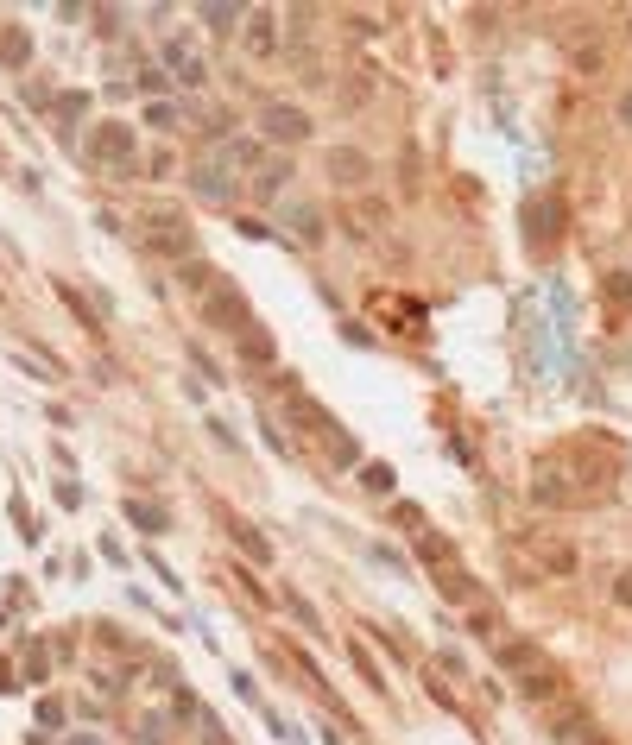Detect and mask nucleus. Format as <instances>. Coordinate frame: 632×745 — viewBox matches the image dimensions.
<instances>
[{"mask_svg":"<svg viewBox=\"0 0 632 745\" xmlns=\"http://www.w3.org/2000/svg\"><path fill=\"white\" fill-rule=\"evenodd\" d=\"M614 600H620V607H632V575H620V581H614Z\"/></svg>","mask_w":632,"mask_h":745,"instance_id":"20","label":"nucleus"},{"mask_svg":"<svg viewBox=\"0 0 632 745\" xmlns=\"http://www.w3.org/2000/svg\"><path fill=\"white\" fill-rule=\"evenodd\" d=\"M203 316L215 322V329H234V335H247V297L228 285V278H215L209 285V304H203Z\"/></svg>","mask_w":632,"mask_h":745,"instance_id":"5","label":"nucleus"},{"mask_svg":"<svg viewBox=\"0 0 632 745\" xmlns=\"http://www.w3.org/2000/svg\"><path fill=\"white\" fill-rule=\"evenodd\" d=\"M260 127H266V139H279V146H304V139H310V114L291 108V102H266Z\"/></svg>","mask_w":632,"mask_h":745,"instance_id":"4","label":"nucleus"},{"mask_svg":"<svg viewBox=\"0 0 632 745\" xmlns=\"http://www.w3.org/2000/svg\"><path fill=\"white\" fill-rule=\"evenodd\" d=\"M519 689H525L531 701H550V695H557V663H550V670H531V676H519Z\"/></svg>","mask_w":632,"mask_h":745,"instance_id":"14","label":"nucleus"},{"mask_svg":"<svg viewBox=\"0 0 632 745\" xmlns=\"http://www.w3.org/2000/svg\"><path fill=\"white\" fill-rule=\"evenodd\" d=\"M241 354H247V367H253V373H266V367H272V341H266L260 329H247V335H241Z\"/></svg>","mask_w":632,"mask_h":745,"instance_id":"13","label":"nucleus"},{"mask_svg":"<svg viewBox=\"0 0 632 745\" xmlns=\"http://www.w3.org/2000/svg\"><path fill=\"white\" fill-rule=\"evenodd\" d=\"M544 569H550V575H576V550H569V543H550V550H544Z\"/></svg>","mask_w":632,"mask_h":745,"instance_id":"16","label":"nucleus"},{"mask_svg":"<svg viewBox=\"0 0 632 745\" xmlns=\"http://www.w3.org/2000/svg\"><path fill=\"white\" fill-rule=\"evenodd\" d=\"M222 525H228V537H234V543H241V550H247L253 562H272V543H266L260 531H253V525H241V518H234V512L222 518Z\"/></svg>","mask_w":632,"mask_h":745,"instance_id":"12","label":"nucleus"},{"mask_svg":"<svg viewBox=\"0 0 632 745\" xmlns=\"http://www.w3.org/2000/svg\"><path fill=\"white\" fill-rule=\"evenodd\" d=\"M291 228H298L304 240H323V215H316V209H291Z\"/></svg>","mask_w":632,"mask_h":745,"instance_id":"18","label":"nucleus"},{"mask_svg":"<svg viewBox=\"0 0 632 745\" xmlns=\"http://www.w3.org/2000/svg\"><path fill=\"white\" fill-rule=\"evenodd\" d=\"M525 240H531V253L563 240V196H531L525 203Z\"/></svg>","mask_w":632,"mask_h":745,"instance_id":"3","label":"nucleus"},{"mask_svg":"<svg viewBox=\"0 0 632 745\" xmlns=\"http://www.w3.org/2000/svg\"><path fill=\"white\" fill-rule=\"evenodd\" d=\"M241 45H247L253 57H272V51H279V19H272L266 7H253V19L241 26Z\"/></svg>","mask_w":632,"mask_h":745,"instance_id":"8","label":"nucleus"},{"mask_svg":"<svg viewBox=\"0 0 632 745\" xmlns=\"http://www.w3.org/2000/svg\"><path fill=\"white\" fill-rule=\"evenodd\" d=\"M576 745H607V733H588V739H576Z\"/></svg>","mask_w":632,"mask_h":745,"instance_id":"21","label":"nucleus"},{"mask_svg":"<svg viewBox=\"0 0 632 745\" xmlns=\"http://www.w3.org/2000/svg\"><path fill=\"white\" fill-rule=\"evenodd\" d=\"M190 184H196V196H209V203H234V171L222 165V158H203Z\"/></svg>","mask_w":632,"mask_h":745,"instance_id":"7","label":"nucleus"},{"mask_svg":"<svg viewBox=\"0 0 632 745\" xmlns=\"http://www.w3.org/2000/svg\"><path fill=\"white\" fill-rule=\"evenodd\" d=\"M0 64H7V70L32 64V32L26 26H0Z\"/></svg>","mask_w":632,"mask_h":745,"instance_id":"10","label":"nucleus"},{"mask_svg":"<svg viewBox=\"0 0 632 745\" xmlns=\"http://www.w3.org/2000/svg\"><path fill=\"white\" fill-rule=\"evenodd\" d=\"M620 120H626V127H632V95H626V108H620Z\"/></svg>","mask_w":632,"mask_h":745,"instance_id":"22","label":"nucleus"},{"mask_svg":"<svg viewBox=\"0 0 632 745\" xmlns=\"http://www.w3.org/2000/svg\"><path fill=\"white\" fill-rule=\"evenodd\" d=\"M70 745H102V739H70Z\"/></svg>","mask_w":632,"mask_h":745,"instance_id":"23","label":"nucleus"},{"mask_svg":"<svg viewBox=\"0 0 632 745\" xmlns=\"http://www.w3.org/2000/svg\"><path fill=\"white\" fill-rule=\"evenodd\" d=\"M500 663H506V670L512 676H531V670H550V657L538 651V644H531V638H506L500 644Z\"/></svg>","mask_w":632,"mask_h":745,"instance_id":"9","label":"nucleus"},{"mask_svg":"<svg viewBox=\"0 0 632 745\" xmlns=\"http://www.w3.org/2000/svg\"><path fill=\"white\" fill-rule=\"evenodd\" d=\"M133 158H140V139H133V127H127V120H102V127H89V165L127 171Z\"/></svg>","mask_w":632,"mask_h":745,"instance_id":"2","label":"nucleus"},{"mask_svg":"<svg viewBox=\"0 0 632 745\" xmlns=\"http://www.w3.org/2000/svg\"><path fill=\"white\" fill-rule=\"evenodd\" d=\"M127 518H133L140 531H165V512H158V506H146V499H133V506H127Z\"/></svg>","mask_w":632,"mask_h":745,"instance_id":"17","label":"nucleus"},{"mask_svg":"<svg viewBox=\"0 0 632 745\" xmlns=\"http://www.w3.org/2000/svg\"><path fill=\"white\" fill-rule=\"evenodd\" d=\"M285 177H291V158H266V165H260V177H253V190H260V196H272V190L285 184Z\"/></svg>","mask_w":632,"mask_h":745,"instance_id":"15","label":"nucleus"},{"mask_svg":"<svg viewBox=\"0 0 632 745\" xmlns=\"http://www.w3.org/2000/svg\"><path fill=\"white\" fill-rule=\"evenodd\" d=\"M140 247L152 259H196V228H190V215L177 209V203H152L146 221H140Z\"/></svg>","mask_w":632,"mask_h":745,"instance_id":"1","label":"nucleus"},{"mask_svg":"<svg viewBox=\"0 0 632 745\" xmlns=\"http://www.w3.org/2000/svg\"><path fill=\"white\" fill-rule=\"evenodd\" d=\"M146 120H158V127H171V120H177V108H171V102H152V108H146Z\"/></svg>","mask_w":632,"mask_h":745,"instance_id":"19","label":"nucleus"},{"mask_svg":"<svg viewBox=\"0 0 632 745\" xmlns=\"http://www.w3.org/2000/svg\"><path fill=\"white\" fill-rule=\"evenodd\" d=\"M588 733H595V720H588L582 708H557V720H550V739H557V745H576Z\"/></svg>","mask_w":632,"mask_h":745,"instance_id":"11","label":"nucleus"},{"mask_svg":"<svg viewBox=\"0 0 632 745\" xmlns=\"http://www.w3.org/2000/svg\"><path fill=\"white\" fill-rule=\"evenodd\" d=\"M329 177L342 190H361V184H373V158L361 152V146H335L329 152Z\"/></svg>","mask_w":632,"mask_h":745,"instance_id":"6","label":"nucleus"}]
</instances>
